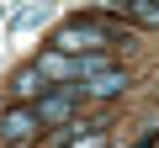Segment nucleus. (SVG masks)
Listing matches in <instances>:
<instances>
[{
    "mask_svg": "<svg viewBox=\"0 0 159 148\" xmlns=\"http://www.w3.org/2000/svg\"><path fill=\"white\" fill-rule=\"evenodd\" d=\"M11 90L16 95H37V90H48V80H43V69H21L16 80H11Z\"/></svg>",
    "mask_w": 159,
    "mask_h": 148,
    "instance_id": "obj_6",
    "label": "nucleus"
},
{
    "mask_svg": "<svg viewBox=\"0 0 159 148\" xmlns=\"http://www.w3.org/2000/svg\"><path fill=\"white\" fill-rule=\"evenodd\" d=\"M32 132H37V111H27V106H16V111L0 116V137H6V143H21Z\"/></svg>",
    "mask_w": 159,
    "mask_h": 148,
    "instance_id": "obj_3",
    "label": "nucleus"
},
{
    "mask_svg": "<svg viewBox=\"0 0 159 148\" xmlns=\"http://www.w3.org/2000/svg\"><path fill=\"white\" fill-rule=\"evenodd\" d=\"M111 42V27L106 21H69L58 32V53L64 58H80V48H106Z\"/></svg>",
    "mask_w": 159,
    "mask_h": 148,
    "instance_id": "obj_1",
    "label": "nucleus"
},
{
    "mask_svg": "<svg viewBox=\"0 0 159 148\" xmlns=\"http://www.w3.org/2000/svg\"><path fill=\"white\" fill-rule=\"evenodd\" d=\"M74 101H80V85H58V90H48V95L37 101V122H64V116L74 111Z\"/></svg>",
    "mask_w": 159,
    "mask_h": 148,
    "instance_id": "obj_2",
    "label": "nucleus"
},
{
    "mask_svg": "<svg viewBox=\"0 0 159 148\" xmlns=\"http://www.w3.org/2000/svg\"><path fill=\"white\" fill-rule=\"evenodd\" d=\"M48 21V6H21L16 16H11V32H27V27H43Z\"/></svg>",
    "mask_w": 159,
    "mask_h": 148,
    "instance_id": "obj_7",
    "label": "nucleus"
},
{
    "mask_svg": "<svg viewBox=\"0 0 159 148\" xmlns=\"http://www.w3.org/2000/svg\"><path fill=\"white\" fill-rule=\"evenodd\" d=\"M138 21H148V27H159V0H133V6H127Z\"/></svg>",
    "mask_w": 159,
    "mask_h": 148,
    "instance_id": "obj_8",
    "label": "nucleus"
},
{
    "mask_svg": "<svg viewBox=\"0 0 159 148\" xmlns=\"http://www.w3.org/2000/svg\"><path fill=\"white\" fill-rule=\"evenodd\" d=\"M101 143H106L101 132H90V137H74V148H101Z\"/></svg>",
    "mask_w": 159,
    "mask_h": 148,
    "instance_id": "obj_9",
    "label": "nucleus"
},
{
    "mask_svg": "<svg viewBox=\"0 0 159 148\" xmlns=\"http://www.w3.org/2000/svg\"><path fill=\"white\" fill-rule=\"evenodd\" d=\"M37 69H43V80H74V85H80V63H74V58H64V53H48Z\"/></svg>",
    "mask_w": 159,
    "mask_h": 148,
    "instance_id": "obj_4",
    "label": "nucleus"
},
{
    "mask_svg": "<svg viewBox=\"0 0 159 148\" xmlns=\"http://www.w3.org/2000/svg\"><path fill=\"white\" fill-rule=\"evenodd\" d=\"M117 90H127V74H122V69H106V74H96V80L85 85V95H101V101L117 95Z\"/></svg>",
    "mask_w": 159,
    "mask_h": 148,
    "instance_id": "obj_5",
    "label": "nucleus"
},
{
    "mask_svg": "<svg viewBox=\"0 0 159 148\" xmlns=\"http://www.w3.org/2000/svg\"><path fill=\"white\" fill-rule=\"evenodd\" d=\"M133 148H154V132H143V137H138V143H133Z\"/></svg>",
    "mask_w": 159,
    "mask_h": 148,
    "instance_id": "obj_10",
    "label": "nucleus"
}]
</instances>
